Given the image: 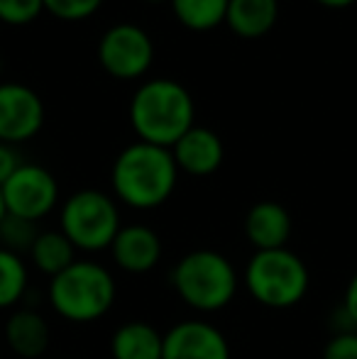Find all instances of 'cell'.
<instances>
[{
  "label": "cell",
  "instance_id": "6da1fadb",
  "mask_svg": "<svg viewBox=\"0 0 357 359\" xmlns=\"http://www.w3.org/2000/svg\"><path fill=\"white\" fill-rule=\"evenodd\" d=\"M130 125L140 142L172 149L196 125V103L174 79H149L130 100Z\"/></svg>",
  "mask_w": 357,
  "mask_h": 359
},
{
  "label": "cell",
  "instance_id": "7a4b0ae2",
  "mask_svg": "<svg viewBox=\"0 0 357 359\" xmlns=\"http://www.w3.org/2000/svg\"><path fill=\"white\" fill-rule=\"evenodd\" d=\"M179 181V166L172 149L149 142H135L118 154L110 171L113 191L125 205L149 210L167 203Z\"/></svg>",
  "mask_w": 357,
  "mask_h": 359
},
{
  "label": "cell",
  "instance_id": "3957f363",
  "mask_svg": "<svg viewBox=\"0 0 357 359\" xmlns=\"http://www.w3.org/2000/svg\"><path fill=\"white\" fill-rule=\"evenodd\" d=\"M54 311L72 323H93L113 308L115 279L95 262H74L49 281Z\"/></svg>",
  "mask_w": 357,
  "mask_h": 359
},
{
  "label": "cell",
  "instance_id": "277c9868",
  "mask_svg": "<svg viewBox=\"0 0 357 359\" xmlns=\"http://www.w3.org/2000/svg\"><path fill=\"white\" fill-rule=\"evenodd\" d=\"M174 288L184 303L203 313L225 308L238 291V274L228 257L213 250L189 252L172 274Z\"/></svg>",
  "mask_w": 357,
  "mask_h": 359
},
{
  "label": "cell",
  "instance_id": "5b68a950",
  "mask_svg": "<svg viewBox=\"0 0 357 359\" xmlns=\"http://www.w3.org/2000/svg\"><path fill=\"white\" fill-rule=\"evenodd\" d=\"M245 286L257 303L267 308H291L309 291V269L294 252H255L245 269Z\"/></svg>",
  "mask_w": 357,
  "mask_h": 359
},
{
  "label": "cell",
  "instance_id": "8992f818",
  "mask_svg": "<svg viewBox=\"0 0 357 359\" xmlns=\"http://www.w3.org/2000/svg\"><path fill=\"white\" fill-rule=\"evenodd\" d=\"M62 232L76 250L98 252L113 245L120 232V213L108 194L95 189L76 191L64 201Z\"/></svg>",
  "mask_w": 357,
  "mask_h": 359
},
{
  "label": "cell",
  "instance_id": "52a82bcc",
  "mask_svg": "<svg viewBox=\"0 0 357 359\" xmlns=\"http://www.w3.org/2000/svg\"><path fill=\"white\" fill-rule=\"evenodd\" d=\"M154 42L144 27L118 22L103 32L98 42V64L118 81H137L152 69Z\"/></svg>",
  "mask_w": 357,
  "mask_h": 359
},
{
  "label": "cell",
  "instance_id": "ba28073f",
  "mask_svg": "<svg viewBox=\"0 0 357 359\" xmlns=\"http://www.w3.org/2000/svg\"><path fill=\"white\" fill-rule=\"evenodd\" d=\"M0 191H3L5 210L10 215L32 222L52 213L59 201V184L52 171L39 164H27V161L5 181Z\"/></svg>",
  "mask_w": 357,
  "mask_h": 359
},
{
  "label": "cell",
  "instance_id": "9c48e42d",
  "mask_svg": "<svg viewBox=\"0 0 357 359\" xmlns=\"http://www.w3.org/2000/svg\"><path fill=\"white\" fill-rule=\"evenodd\" d=\"M44 103L34 88L18 81L0 83V142L20 144L44 128Z\"/></svg>",
  "mask_w": 357,
  "mask_h": 359
},
{
  "label": "cell",
  "instance_id": "30bf717a",
  "mask_svg": "<svg viewBox=\"0 0 357 359\" xmlns=\"http://www.w3.org/2000/svg\"><path fill=\"white\" fill-rule=\"evenodd\" d=\"M162 359H230V345L210 323L184 320L164 335Z\"/></svg>",
  "mask_w": 357,
  "mask_h": 359
},
{
  "label": "cell",
  "instance_id": "8fae6325",
  "mask_svg": "<svg viewBox=\"0 0 357 359\" xmlns=\"http://www.w3.org/2000/svg\"><path fill=\"white\" fill-rule=\"evenodd\" d=\"M174 161L179 171L189 176H210L220 169L225 156L223 140L218 133L203 125H194L177 144L172 147Z\"/></svg>",
  "mask_w": 357,
  "mask_h": 359
},
{
  "label": "cell",
  "instance_id": "7c38bea8",
  "mask_svg": "<svg viewBox=\"0 0 357 359\" xmlns=\"http://www.w3.org/2000/svg\"><path fill=\"white\" fill-rule=\"evenodd\" d=\"M110 250H113V259L120 269L130 271V274H144L157 266L159 257H162V240L152 227L128 225L120 227Z\"/></svg>",
  "mask_w": 357,
  "mask_h": 359
},
{
  "label": "cell",
  "instance_id": "4fadbf2b",
  "mask_svg": "<svg viewBox=\"0 0 357 359\" xmlns=\"http://www.w3.org/2000/svg\"><path fill=\"white\" fill-rule=\"evenodd\" d=\"M245 235L257 247L264 250H284L291 237V215L276 201H262L255 203L245 217Z\"/></svg>",
  "mask_w": 357,
  "mask_h": 359
},
{
  "label": "cell",
  "instance_id": "5bb4252c",
  "mask_svg": "<svg viewBox=\"0 0 357 359\" xmlns=\"http://www.w3.org/2000/svg\"><path fill=\"white\" fill-rule=\"evenodd\" d=\"M279 0H230L225 25L240 39H260L274 29Z\"/></svg>",
  "mask_w": 357,
  "mask_h": 359
},
{
  "label": "cell",
  "instance_id": "9a60e30c",
  "mask_svg": "<svg viewBox=\"0 0 357 359\" xmlns=\"http://www.w3.org/2000/svg\"><path fill=\"white\" fill-rule=\"evenodd\" d=\"M5 340L10 350L22 359H37L47 352L49 347V325L37 311H22L13 313L5 325Z\"/></svg>",
  "mask_w": 357,
  "mask_h": 359
},
{
  "label": "cell",
  "instance_id": "2e32d148",
  "mask_svg": "<svg viewBox=\"0 0 357 359\" xmlns=\"http://www.w3.org/2000/svg\"><path fill=\"white\" fill-rule=\"evenodd\" d=\"M164 335H159L149 323H125L110 340L113 359H162Z\"/></svg>",
  "mask_w": 357,
  "mask_h": 359
},
{
  "label": "cell",
  "instance_id": "e0dca14e",
  "mask_svg": "<svg viewBox=\"0 0 357 359\" xmlns=\"http://www.w3.org/2000/svg\"><path fill=\"white\" fill-rule=\"evenodd\" d=\"M74 255H76V247L69 242V237L64 235L62 230L39 232L32 250H29V257H32L34 266L49 276H57V274H62L64 269H69V266L76 262Z\"/></svg>",
  "mask_w": 357,
  "mask_h": 359
},
{
  "label": "cell",
  "instance_id": "ac0fdd59",
  "mask_svg": "<svg viewBox=\"0 0 357 359\" xmlns=\"http://www.w3.org/2000/svg\"><path fill=\"white\" fill-rule=\"evenodd\" d=\"M230 0H172V10L186 29L208 32L225 25Z\"/></svg>",
  "mask_w": 357,
  "mask_h": 359
},
{
  "label": "cell",
  "instance_id": "d6986e66",
  "mask_svg": "<svg viewBox=\"0 0 357 359\" xmlns=\"http://www.w3.org/2000/svg\"><path fill=\"white\" fill-rule=\"evenodd\" d=\"M27 291V266L22 257L0 247V308H10Z\"/></svg>",
  "mask_w": 357,
  "mask_h": 359
},
{
  "label": "cell",
  "instance_id": "ffe728a7",
  "mask_svg": "<svg viewBox=\"0 0 357 359\" xmlns=\"http://www.w3.org/2000/svg\"><path fill=\"white\" fill-rule=\"evenodd\" d=\"M37 237H39L37 222H32V220H25V217L8 213L5 220L0 222V242H3V250H10V252H15V255L32 250Z\"/></svg>",
  "mask_w": 357,
  "mask_h": 359
},
{
  "label": "cell",
  "instance_id": "44dd1931",
  "mask_svg": "<svg viewBox=\"0 0 357 359\" xmlns=\"http://www.w3.org/2000/svg\"><path fill=\"white\" fill-rule=\"evenodd\" d=\"M103 0H44V13L62 22H81L95 15Z\"/></svg>",
  "mask_w": 357,
  "mask_h": 359
},
{
  "label": "cell",
  "instance_id": "7402d4cb",
  "mask_svg": "<svg viewBox=\"0 0 357 359\" xmlns=\"http://www.w3.org/2000/svg\"><path fill=\"white\" fill-rule=\"evenodd\" d=\"M44 13V0H0V22L25 27Z\"/></svg>",
  "mask_w": 357,
  "mask_h": 359
},
{
  "label": "cell",
  "instance_id": "603a6c76",
  "mask_svg": "<svg viewBox=\"0 0 357 359\" xmlns=\"http://www.w3.org/2000/svg\"><path fill=\"white\" fill-rule=\"evenodd\" d=\"M323 359H357V332L343 330L335 337H330V342L323 350Z\"/></svg>",
  "mask_w": 357,
  "mask_h": 359
},
{
  "label": "cell",
  "instance_id": "cb8c5ba5",
  "mask_svg": "<svg viewBox=\"0 0 357 359\" xmlns=\"http://www.w3.org/2000/svg\"><path fill=\"white\" fill-rule=\"evenodd\" d=\"M25 161L20 159L18 149H15V144H8V142H0V189H3V184L10 179V176L15 174V171L22 166Z\"/></svg>",
  "mask_w": 357,
  "mask_h": 359
},
{
  "label": "cell",
  "instance_id": "d4e9b609",
  "mask_svg": "<svg viewBox=\"0 0 357 359\" xmlns=\"http://www.w3.org/2000/svg\"><path fill=\"white\" fill-rule=\"evenodd\" d=\"M343 316L348 318V323L353 327H357V274L350 279L348 288H345V298H343Z\"/></svg>",
  "mask_w": 357,
  "mask_h": 359
},
{
  "label": "cell",
  "instance_id": "484cf974",
  "mask_svg": "<svg viewBox=\"0 0 357 359\" xmlns=\"http://www.w3.org/2000/svg\"><path fill=\"white\" fill-rule=\"evenodd\" d=\"M318 5H323V8H330V10H343V8H350V5H355L357 0H316Z\"/></svg>",
  "mask_w": 357,
  "mask_h": 359
},
{
  "label": "cell",
  "instance_id": "4316f807",
  "mask_svg": "<svg viewBox=\"0 0 357 359\" xmlns=\"http://www.w3.org/2000/svg\"><path fill=\"white\" fill-rule=\"evenodd\" d=\"M5 215H8V210H5V201H3V191H0V222L5 220Z\"/></svg>",
  "mask_w": 357,
  "mask_h": 359
},
{
  "label": "cell",
  "instance_id": "83f0119b",
  "mask_svg": "<svg viewBox=\"0 0 357 359\" xmlns=\"http://www.w3.org/2000/svg\"><path fill=\"white\" fill-rule=\"evenodd\" d=\"M144 3H172V0H144Z\"/></svg>",
  "mask_w": 357,
  "mask_h": 359
},
{
  "label": "cell",
  "instance_id": "f1b7e54d",
  "mask_svg": "<svg viewBox=\"0 0 357 359\" xmlns=\"http://www.w3.org/2000/svg\"><path fill=\"white\" fill-rule=\"evenodd\" d=\"M0 69H3V59H0Z\"/></svg>",
  "mask_w": 357,
  "mask_h": 359
}]
</instances>
